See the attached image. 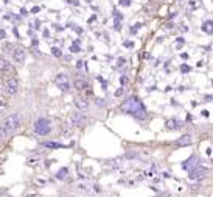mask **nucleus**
<instances>
[{
    "label": "nucleus",
    "mask_w": 213,
    "mask_h": 197,
    "mask_svg": "<svg viewBox=\"0 0 213 197\" xmlns=\"http://www.w3.org/2000/svg\"><path fill=\"white\" fill-rule=\"evenodd\" d=\"M39 11H41V8H39V6H34L33 10H31V13H39Z\"/></svg>",
    "instance_id": "c756f323"
},
{
    "label": "nucleus",
    "mask_w": 213,
    "mask_h": 197,
    "mask_svg": "<svg viewBox=\"0 0 213 197\" xmlns=\"http://www.w3.org/2000/svg\"><path fill=\"white\" fill-rule=\"evenodd\" d=\"M5 36H6V33L3 30H0V39H5Z\"/></svg>",
    "instance_id": "c85d7f7f"
},
{
    "label": "nucleus",
    "mask_w": 213,
    "mask_h": 197,
    "mask_svg": "<svg viewBox=\"0 0 213 197\" xmlns=\"http://www.w3.org/2000/svg\"><path fill=\"white\" fill-rule=\"evenodd\" d=\"M51 53H53L54 57H58V58H61V57H62V53H61V50H59L58 47H53V49H51Z\"/></svg>",
    "instance_id": "6ab92c4d"
},
{
    "label": "nucleus",
    "mask_w": 213,
    "mask_h": 197,
    "mask_svg": "<svg viewBox=\"0 0 213 197\" xmlns=\"http://www.w3.org/2000/svg\"><path fill=\"white\" fill-rule=\"evenodd\" d=\"M76 67H82V61H78L76 63Z\"/></svg>",
    "instance_id": "2f4dec72"
},
{
    "label": "nucleus",
    "mask_w": 213,
    "mask_h": 197,
    "mask_svg": "<svg viewBox=\"0 0 213 197\" xmlns=\"http://www.w3.org/2000/svg\"><path fill=\"white\" fill-rule=\"evenodd\" d=\"M123 94V88H120V89H117V91H115V95L118 97V95H122Z\"/></svg>",
    "instance_id": "cd10ccee"
},
{
    "label": "nucleus",
    "mask_w": 213,
    "mask_h": 197,
    "mask_svg": "<svg viewBox=\"0 0 213 197\" xmlns=\"http://www.w3.org/2000/svg\"><path fill=\"white\" fill-rule=\"evenodd\" d=\"M67 174H69V169L67 167H62V169H59V171H58L56 178H58V180H64V178L67 177Z\"/></svg>",
    "instance_id": "2eb2a0df"
},
{
    "label": "nucleus",
    "mask_w": 213,
    "mask_h": 197,
    "mask_svg": "<svg viewBox=\"0 0 213 197\" xmlns=\"http://www.w3.org/2000/svg\"><path fill=\"white\" fill-rule=\"evenodd\" d=\"M44 36H45V38H48V36H50V33H48V30H44Z\"/></svg>",
    "instance_id": "7c9ffc66"
},
{
    "label": "nucleus",
    "mask_w": 213,
    "mask_h": 197,
    "mask_svg": "<svg viewBox=\"0 0 213 197\" xmlns=\"http://www.w3.org/2000/svg\"><path fill=\"white\" fill-rule=\"evenodd\" d=\"M54 83H56V86L61 89V91H69V89H70L69 77L66 74H58L56 77H54Z\"/></svg>",
    "instance_id": "20e7f679"
},
{
    "label": "nucleus",
    "mask_w": 213,
    "mask_h": 197,
    "mask_svg": "<svg viewBox=\"0 0 213 197\" xmlns=\"http://www.w3.org/2000/svg\"><path fill=\"white\" fill-rule=\"evenodd\" d=\"M8 138V133L3 130V128H0V141H3V139H6Z\"/></svg>",
    "instance_id": "412c9836"
},
{
    "label": "nucleus",
    "mask_w": 213,
    "mask_h": 197,
    "mask_svg": "<svg viewBox=\"0 0 213 197\" xmlns=\"http://www.w3.org/2000/svg\"><path fill=\"white\" fill-rule=\"evenodd\" d=\"M123 46H125V47H132L134 44H132L131 41H125V42H123Z\"/></svg>",
    "instance_id": "a878e982"
},
{
    "label": "nucleus",
    "mask_w": 213,
    "mask_h": 197,
    "mask_svg": "<svg viewBox=\"0 0 213 197\" xmlns=\"http://www.w3.org/2000/svg\"><path fill=\"white\" fill-rule=\"evenodd\" d=\"M34 131L38 133V135L44 136V135H48L51 131V125H50V121L45 119V118H39L34 124Z\"/></svg>",
    "instance_id": "7ed1b4c3"
},
{
    "label": "nucleus",
    "mask_w": 213,
    "mask_h": 197,
    "mask_svg": "<svg viewBox=\"0 0 213 197\" xmlns=\"http://www.w3.org/2000/svg\"><path fill=\"white\" fill-rule=\"evenodd\" d=\"M135 157H138V152H131V153L126 155V158H135Z\"/></svg>",
    "instance_id": "b1692460"
},
{
    "label": "nucleus",
    "mask_w": 213,
    "mask_h": 197,
    "mask_svg": "<svg viewBox=\"0 0 213 197\" xmlns=\"http://www.w3.org/2000/svg\"><path fill=\"white\" fill-rule=\"evenodd\" d=\"M120 5L122 6H129L131 5V0H120Z\"/></svg>",
    "instance_id": "5701e85b"
},
{
    "label": "nucleus",
    "mask_w": 213,
    "mask_h": 197,
    "mask_svg": "<svg viewBox=\"0 0 213 197\" xmlns=\"http://www.w3.org/2000/svg\"><path fill=\"white\" fill-rule=\"evenodd\" d=\"M75 88L79 89V91H82V89L89 88V83L86 82V80H82V78H76V80H75Z\"/></svg>",
    "instance_id": "f8f14e48"
},
{
    "label": "nucleus",
    "mask_w": 213,
    "mask_h": 197,
    "mask_svg": "<svg viewBox=\"0 0 213 197\" xmlns=\"http://www.w3.org/2000/svg\"><path fill=\"white\" fill-rule=\"evenodd\" d=\"M120 82H122V85H126V83H128V77H125V75H123L122 78H120Z\"/></svg>",
    "instance_id": "bb28decb"
},
{
    "label": "nucleus",
    "mask_w": 213,
    "mask_h": 197,
    "mask_svg": "<svg viewBox=\"0 0 213 197\" xmlns=\"http://www.w3.org/2000/svg\"><path fill=\"white\" fill-rule=\"evenodd\" d=\"M97 105L98 106H103L104 105V98H97Z\"/></svg>",
    "instance_id": "393cba45"
},
{
    "label": "nucleus",
    "mask_w": 213,
    "mask_h": 197,
    "mask_svg": "<svg viewBox=\"0 0 213 197\" xmlns=\"http://www.w3.org/2000/svg\"><path fill=\"white\" fill-rule=\"evenodd\" d=\"M20 127V118H19V114H11V116H8V118H5L2 121V124H0V128H3L8 135L16 130H19Z\"/></svg>",
    "instance_id": "f03ea898"
},
{
    "label": "nucleus",
    "mask_w": 213,
    "mask_h": 197,
    "mask_svg": "<svg viewBox=\"0 0 213 197\" xmlns=\"http://www.w3.org/2000/svg\"><path fill=\"white\" fill-rule=\"evenodd\" d=\"M198 166H199V160L196 157H190V160L182 163V167L185 169V171H193V169H196Z\"/></svg>",
    "instance_id": "6e6552de"
},
{
    "label": "nucleus",
    "mask_w": 213,
    "mask_h": 197,
    "mask_svg": "<svg viewBox=\"0 0 213 197\" xmlns=\"http://www.w3.org/2000/svg\"><path fill=\"white\" fill-rule=\"evenodd\" d=\"M13 58H14L16 63H23V61H25V50L20 49V47L14 49V52H13Z\"/></svg>",
    "instance_id": "1a4fd4ad"
},
{
    "label": "nucleus",
    "mask_w": 213,
    "mask_h": 197,
    "mask_svg": "<svg viewBox=\"0 0 213 197\" xmlns=\"http://www.w3.org/2000/svg\"><path fill=\"white\" fill-rule=\"evenodd\" d=\"M202 30L205 31V33H211L213 31V22H210V21H207L205 24L202 25Z\"/></svg>",
    "instance_id": "dca6fc26"
},
{
    "label": "nucleus",
    "mask_w": 213,
    "mask_h": 197,
    "mask_svg": "<svg viewBox=\"0 0 213 197\" xmlns=\"http://www.w3.org/2000/svg\"><path fill=\"white\" fill-rule=\"evenodd\" d=\"M17 88H19V82H17L16 78H11V80H8L6 85H5V92L8 95H13L17 92Z\"/></svg>",
    "instance_id": "423d86ee"
},
{
    "label": "nucleus",
    "mask_w": 213,
    "mask_h": 197,
    "mask_svg": "<svg viewBox=\"0 0 213 197\" xmlns=\"http://www.w3.org/2000/svg\"><path fill=\"white\" fill-rule=\"evenodd\" d=\"M205 177H207V169L201 167V166H198L196 169L190 171V174H188L190 180H202V178H205Z\"/></svg>",
    "instance_id": "39448f33"
},
{
    "label": "nucleus",
    "mask_w": 213,
    "mask_h": 197,
    "mask_svg": "<svg viewBox=\"0 0 213 197\" xmlns=\"http://www.w3.org/2000/svg\"><path fill=\"white\" fill-rule=\"evenodd\" d=\"M11 69V64L8 63L6 60H0V70H10Z\"/></svg>",
    "instance_id": "f3484780"
},
{
    "label": "nucleus",
    "mask_w": 213,
    "mask_h": 197,
    "mask_svg": "<svg viewBox=\"0 0 213 197\" xmlns=\"http://www.w3.org/2000/svg\"><path fill=\"white\" fill-rule=\"evenodd\" d=\"M75 105L79 110H87L89 108V100H86L84 97H75Z\"/></svg>",
    "instance_id": "9d476101"
},
{
    "label": "nucleus",
    "mask_w": 213,
    "mask_h": 197,
    "mask_svg": "<svg viewBox=\"0 0 213 197\" xmlns=\"http://www.w3.org/2000/svg\"><path fill=\"white\" fill-rule=\"evenodd\" d=\"M123 111L128 113V114H132L137 119H145V116H146L145 106L140 102V98H137V97H129L128 98L126 103L123 105Z\"/></svg>",
    "instance_id": "f257e3e1"
},
{
    "label": "nucleus",
    "mask_w": 213,
    "mask_h": 197,
    "mask_svg": "<svg viewBox=\"0 0 213 197\" xmlns=\"http://www.w3.org/2000/svg\"><path fill=\"white\" fill-rule=\"evenodd\" d=\"M70 124L73 127H82V125L86 124V118L81 113H73L70 116Z\"/></svg>",
    "instance_id": "0eeeda50"
},
{
    "label": "nucleus",
    "mask_w": 213,
    "mask_h": 197,
    "mask_svg": "<svg viewBox=\"0 0 213 197\" xmlns=\"http://www.w3.org/2000/svg\"><path fill=\"white\" fill-rule=\"evenodd\" d=\"M42 146H44V147H48V149H62V147H64L62 144H59V142H51V141L44 142Z\"/></svg>",
    "instance_id": "4468645a"
},
{
    "label": "nucleus",
    "mask_w": 213,
    "mask_h": 197,
    "mask_svg": "<svg viewBox=\"0 0 213 197\" xmlns=\"http://www.w3.org/2000/svg\"><path fill=\"white\" fill-rule=\"evenodd\" d=\"M191 144V136L190 135H185V136H181L177 141H176V146L179 147H184V146H190Z\"/></svg>",
    "instance_id": "9b49d317"
},
{
    "label": "nucleus",
    "mask_w": 213,
    "mask_h": 197,
    "mask_svg": "<svg viewBox=\"0 0 213 197\" xmlns=\"http://www.w3.org/2000/svg\"><path fill=\"white\" fill-rule=\"evenodd\" d=\"M76 188H78L79 191H86V192H89V191H90V188H89L86 183H78V185H76Z\"/></svg>",
    "instance_id": "a211bd4d"
},
{
    "label": "nucleus",
    "mask_w": 213,
    "mask_h": 197,
    "mask_svg": "<svg viewBox=\"0 0 213 197\" xmlns=\"http://www.w3.org/2000/svg\"><path fill=\"white\" fill-rule=\"evenodd\" d=\"M181 70H182L184 74H187V72H190V70H191V67L187 66V64H182V66H181Z\"/></svg>",
    "instance_id": "4be33fe9"
},
{
    "label": "nucleus",
    "mask_w": 213,
    "mask_h": 197,
    "mask_svg": "<svg viewBox=\"0 0 213 197\" xmlns=\"http://www.w3.org/2000/svg\"><path fill=\"white\" fill-rule=\"evenodd\" d=\"M166 125H168L170 130H179V128L184 127L181 121H168V122H166Z\"/></svg>",
    "instance_id": "ddd939ff"
},
{
    "label": "nucleus",
    "mask_w": 213,
    "mask_h": 197,
    "mask_svg": "<svg viewBox=\"0 0 213 197\" xmlns=\"http://www.w3.org/2000/svg\"><path fill=\"white\" fill-rule=\"evenodd\" d=\"M70 52H73V53H78V52H81V49H79V46H78L76 42H75V44H73V46L70 47Z\"/></svg>",
    "instance_id": "aec40b11"
}]
</instances>
